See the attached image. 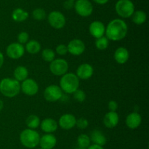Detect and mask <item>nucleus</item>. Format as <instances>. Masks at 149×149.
Instances as JSON below:
<instances>
[{"mask_svg": "<svg viewBox=\"0 0 149 149\" xmlns=\"http://www.w3.org/2000/svg\"><path fill=\"white\" fill-rule=\"evenodd\" d=\"M127 25L123 20L116 18L109 22L106 28V37L112 41H120L127 34Z\"/></svg>", "mask_w": 149, "mask_h": 149, "instance_id": "f257e3e1", "label": "nucleus"}, {"mask_svg": "<svg viewBox=\"0 0 149 149\" xmlns=\"http://www.w3.org/2000/svg\"><path fill=\"white\" fill-rule=\"evenodd\" d=\"M20 91V83L15 79L6 78L0 81V92L7 97L12 98L17 96Z\"/></svg>", "mask_w": 149, "mask_h": 149, "instance_id": "f03ea898", "label": "nucleus"}, {"mask_svg": "<svg viewBox=\"0 0 149 149\" xmlns=\"http://www.w3.org/2000/svg\"><path fill=\"white\" fill-rule=\"evenodd\" d=\"M79 86V79L74 73H65L60 80V88L66 93H73Z\"/></svg>", "mask_w": 149, "mask_h": 149, "instance_id": "7ed1b4c3", "label": "nucleus"}, {"mask_svg": "<svg viewBox=\"0 0 149 149\" xmlns=\"http://www.w3.org/2000/svg\"><path fill=\"white\" fill-rule=\"evenodd\" d=\"M40 135L34 129H26L20 134V140L23 146L28 148H36L39 144Z\"/></svg>", "mask_w": 149, "mask_h": 149, "instance_id": "20e7f679", "label": "nucleus"}, {"mask_svg": "<svg viewBox=\"0 0 149 149\" xmlns=\"http://www.w3.org/2000/svg\"><path fill=\"white\" fill-rule=\"evenodd\" d=\"M116 12L119 16L127 18L135 12V6L131 0H119L115 6Z\"/></svg>", "mask_w": 149, "mask_h": 149, "instance_id": "39448f33", "label": "nucleus"}, {"mask_svg": "<svg viewBox=\"0 0 149 149\" xmlns=\"http://www.w3.org/2000/svg\"><path fill=\"white\" fill-rule=\"evenodd\" d=\"M49 70L55 75L63 76L68 72V64L65 59L63 58L54 59L52 62H50Z\"/></svg>", "mask_w": 149, "mask_h": 149, "instance_id": "423d86ee", "label": "nucleus"}, {"mask_svg": "<svg viewBox=\"0 0 149 149\" xmlns=\"http://www.w3.org/2000/svg\"><path fill=\"white\" fill-rule=\"evenodd\" d=\"M74 8L77 14L81 17H88L93 11V4L89 0H77Z\"/></svg>", "mask_w": 149, "mask_h": 149, "instance_id": "0eeeda50", "label": "nucleus"}, {"mask_svg": "<svg viewBox=\"0 0 149 149\" xmlns=\"http://www.w3.org/2000/svg\"><path fill=\"white\" fill-rule=\"evenodd\" d=\"M63 91L60 86L56 85H50L45 89L44 92V97L48 102H56L61 99L63 96Z\"/></svg>", "mask_w": 149, "mask_h": 149, "instance_id": "6e6552de", "label": "nucleus"}, {"mask_svg": "<svg viewBox=\"0 0 149 149\" xmlns=\"http://www.w3.org/2000/svg\"><path fill=\"white\" fill-rule=\"evenodd\" d=\"M48 22L54 29H61L65 25V18L62 13L59 11H52L48 15Z\"/></svg>", "mask_w": 149, "mask_h": 149, "instance_id": "1a4fd4ad", "label": "nucleus"}, {"mask_svg": "<svg viewBox=\"0 0 149 149\" xmlns=\"http://www.w3.org/2000/svg\"><path fill=\"white\" fill-rule=\"evenodd\" d=\"M6 53L7 56L12 59H18L24 55L25 48L22 44L19 42H13L7 46Z\"/></svg>", "mask_w": 149, "mask_h": 149, "instance_id": "9d476101", "label": "nucleus"}, {"mask_svg": "<svg viewBox=\"0 0 149 149\" xmlns=\"http://www.w3.org/2000/svg\"><path fill=\"white\" fill-rule=\"evenodd\" d=\"M20 89L23 93L28 96H33L36 94L39 91V86L34 80L31 78H27L22 81L20 85Z\"/></svg>", "mask_w": 149, "mask_h": 149, "instance_id": "9b49d317", "label": "nucleus"}, {"mask_svg": "<svg viewBox=\"0 0 149 149\" xmlns=\"http://www.w3.org/2000/svg\"><path fill=\"white\" fill-rule=\"evenodd\" d=\"M67 48H68V52L72 55L79 56L85 51V45L81 39H74L70 41Z\"/></svg>", "mask_w": 149, "mask_h": 149, "instance_id": "f8f14e48", "label": "nucleus"}, {"mask_svg": "<svg viewBox=\"0 0 149 149\" xmlns=\"http://www.w3.org/2000/svg\"><path fill=\"white\" fill-rule=\"evenodd\" d=\"M89 32L93 37L97 39L103 36L106 32V27L101 21L95 20L90 23L89 26Z\"/></svg>", "mask_w": 149, "mask_h": 149, "instance_id": "ddd939ff", "label": "nucleus"}, {"mask_svg": "<svg viewBox=\"0 0 149 149\" xmlns=\"http://www.w3.org/2000/svg\"><path fill=\"white\" fill-rule=\"evenodd\" d=\"M76 121H77V119L74 115L66 113L63 115L60 118L58 123H59V126L63 129L69 130L74 128V126H76Z\"/></svg>", "mask_w": 149, "mask_h": 149, "instance_id": "4468645a", "label": "nucleus"}, {"mask_svg": "<svg viewBox=\"0 0 149 149\" xmlns=\"http://www.w3.org/2000/svg\"><path fill=\"white\" fill-rule=\"evenodd\" d=\"M93 67L90 64L84 63L79 66L77 70V76L79 79L87 80L90 78L93 74Z\"/></svg>", "mask_w": 149, "mask_h": 149, "instance_id": "2eb2a0df", "label": "nucleus"}, {"mask_svg": "<svg viewBox=\"0 0 149 149\" xmlns=\"http://www.w3.org/2000/svg\"><path fill=\"white\" fill-rule=\"evenodd\" d=\"M57 143V139L51 133H47L40 137L39 144L42 149H52L55 148Z\"/></svg>", "mask_w": 149, "mask_h": 149, "instance_id": "dca6fc26", "label": "nucleus"}, {"mask_svg": "<svg viewBox=\"0 0 149 149\" xmlns=\"http://www.w3.org/2000/svg\"><path fill=\"white\" fill-rule=\"evenodd\" d=\"M119 121V117L117 112L112 111L107 112L103 118V124L109 129H113L116 127Z\"/></svg>", "mask_w": 149, "mask_h": 149, "instance_id": "f3484780", "label": "nucleus"}, {"mask_svg": "<svg viewBox=\"0 0 149 149\" xmlns=\"http://www.w3.org/2000/svg\"><path fill=\"white\" fill-rule=\"evenodd\" d=\"M142 118L141 115L138 112H131L127 116L126 118V125L128 128L131 129H137L141 124Z\"/></svg>", "mask_w": 149, "mask_h": 149, "instance_id": "a211bd4d", "label": "nucleus"}, {"mask_svg": "<svg viewBox=\"0 0 149 149\" xmlns=\"http://www.w3.org/2000/svg\"><path fill=\"white\" fill-rule=\"evenodd\" d=\"M90 138L93 144L98 145L100 146H103L104 145H106V142H107V138L105 134L100 130L98 129L93 130L92 131Z\"/></svg>", "mask_w": 149, "mask_h": 149, "instance_id": "6ab92c4d", "label": "nucleus"}, {"mask_svg": "<svg viewBox=\"0 0 149 149\" xmlns=\"http://www.w3.org/2000/svg\"><path fill=\"white\" fill-rule=\"evenodd\" d=\"M41 129L46 133H52L58 129V123L52 118H45L41 123Z\"/></svg>", "mask_w": 149, "mask_h": 149, "instance_id": "aec40b11", "label": "nucleus"}, {"mask_svg": "<svg viewBox=\"0 0 149 149\" xmlns=\"http://www.w3.org/2000/svg\"><path fill=\"white\" fill-rule=\"evenodd\" d=\"M130 57L129 51L123 47L117 48L114 53V58L118 64H124L128 61Z\"/></svg>", "mask_w": 149, "mask_h": 149, "instance_id": "412c9836", "label": "nucleus"}, {"mask_svg": "<svg viewBox=\"0 0 149 149\" xmlns=\"http://www.w3.org/2000/svg\"><path fill=\"white\" fill-rule=\"evenodd\" d=\"M28 76H29V71L26 67L19 66L14 70L15 79L17 81H23L28 78Z\"/></svg>", "mask_w": 149, "mask_h": 149, "instance_id": "4be33fe9", "label": "nucleus"}, {"mask_svg": "<svg viewBox=\"0 0 149 149\" xmlns=\"http://www.w3.org/2000/svg\"><path fill=\"white\" fill-rule=\"evenodd\" d=\"M90 137L85 134H81L77 137V149H87V148L90 145Z\"/></svg>", "mask_w": 149, "mask_h": 149, "instance_id": "5701e85b", "label": "nucleus"}, {"mask_svg": "<svg viewBox=\"0 0 149 149\" xmlns=\"http://www.w3.org/2000/svg\"><path fill=\"white\" fill-rule=\"evenodd\" d=\"M13 19L16 22H23L29 17V13L21 8H17L13 10L12 14Z\"/></svg>", "mask_w": 149, "mask_h": 149, "instance_id": "b1692460", "label": "nucleus"}, {"mask_svg": "<svg viewBox=\"0 0 149 149\" xmlns=\"http://www.w3.org/2000/svg\"><path fill=\"white\" fill-rule=\"evenodd\" d=\"M26 50L28 53L31 54L38 53L41 50V45L38 41L32 39V40L28 41L26 45Z\"/></svg>", "mask_w": 149, "mask_h": 149, "instance_id": "393cba45", "label": "nucleus"}, {"mask_svg": "<svg viewBox=\"0 0 149 149\" xmlns=\"http://www.w3.org/2000/svg\"><path fill=\"white\" fill-rule=\"evenodd\" d=\"M132 21L137 25H141L146 22L147 19V15L145 12L142 10H138L134 12L132 15Z\"/></svg>", "mask_w": 149, "mask_h": 149, "instance_id": "a878e982", "label": "nucleus"}, {"mask_svg": "<svg viewBox=\"0 0 149 149\" xmlns=\"http://www.w3.org/2000/svg\"><path fill=\"white\" fill-rule=\"evenodd\" d=\"M26 124L29 129H35L38 128L39 126L40 125V119L39 117L36 115H31L26 118Z\"/></svg>", "mask_w": 149, "mask_h": 149, "instance_id": "bb28decb", "label": "nucleus"}, {"mask_svg": "<svg viewBox=\"0 0 149 149\" xmlns=\"http://www.w3.org/2000/svg\"><path fill=\"white\" fill-rule=\"evenodd\" d=\"M42 57L47 62H52L55 57V53L50 48H46L43 50L42 53Z\"/></svg>", "mask_w": 149, "mask_h": 149, "instance_id": "cd10ccee", "label": "nucleus"}, {"mask_svg": "<svg viewBox=\"0 0 149 149\" xmlns=\"http://www.w3.org/2000/svg\"><path fill=\"white\" fill-rule=\"evenodd\" d=\"M95 46L97 49L100 51L106 50L109 46V39L104 36L97 38L95 41Z\"/></svg>", "mask_w": 149, "mask_h": 149, "instance_id": "c85d7f7f", "label": "nucleus"}, {"mask_svg": "<svg viewBox=\"0 0 149 149\" xmlns=\"http://www.w3.org/2000/svg\"><path fill=\"white\" fill-rule=\"evenodd\" d=\"M32 16L36 20H42L46 18V12L42 8H36L32 12Z\"/></svg>", "mask_w": 149, "mask_h": 149, "instance_id": "c756f323", "label": "nucleus"}, {"mask_svg": "<svg viewBox=\"0 0 149 149\" xmlns=\"http://www.w3.org/2000/svg\"><path fill=\"white\" fill-rule=\"evenodd\" d=\"M73 94H74V99L79 102H84L86 99L85 93H84V91L81 90V89H77V90L73 93Z\"/></svg>", "mask_w": 149, "mask_h": 149, "instance_id": "7c9ffc66", "label": "nucleus"}, {"mask_svg": "<svg viewBox=\"0 0 149 149\" xmlns=\"http://www.w3.org/2000/svg\"><path fill=\"white\" fill-rule=\"evenodd\" d=\"M89 125V122L86 118H80L76 121V126L78 127L79 129H84L87 128Z\"/></svg>", "mask_w": 149, "mask_h": 149, "instance_id": "2f4dec72", "label": "nucleus"}, {"mask_svg": "<svg viewBox=\"0 0 149 149\" xmlns=\"http://www.w3.org/2000/svg\"><path fill=\"white\" fill-rule=\"evenodd\" d=\"M29 34H28L27 32H22L20 33H19V34L17 35V40L20 44H26L27 43L28 41H29Z\"/></svg>", "mask_w": 149, "mask_h": 149, "instance_id": "473e14b6", "label": "nucleus"}, {"mask_svg": "<svg viewBox=\"0 0 149 149\" xmlns=\"http://www.w3.org/2000/svg\"><path fill=\"white\" fill-rule=\"evenodd\" d=\"M56 53L58 55L61 56H64L68 53V48H67V45H64V44H61V45H58L56 47Z\"/></svg>", "mask_w": 149, "mask_h": 149, "instance_id": "72a5a7b5", "label": "nucleus"}, {"mask_svg": "<svg viewBox=\"0 0 149 149\" xmlns=\"http://www.w3.org/2000/svg\"><path fill=\"white\" fill-rule=\"evenodd\" d=\"M108 107H109V109L110 110V111H112V112H116V110L118 109V103L114 100H111L109 102V105H108Z\"/></svg>", "mask_w": 149, "mask_h": 149, "instance_id": "f704fd0d", "label": "nucleus"}, {"mask_svg": "<svg viewBox=\"0 0 149 149\" xmlns=\"http://www.w3.org/2000/svg\"><path fill=\"white\" fill-rule=\"evenodd\" d=\"M64 8L66 10H71L74 7V2L72 0H66L63 3Z\"/></svg>", "mask_w": 149, "mask_h": 149, "instance_id": "c9c22d12", "label": "nucleus"}, {"mask_svg": "<svg viewBox=\"0 0 149 149\" xmlns=\"http://www.w3.org/2000/svg\"><path fill=\"white\" fill-rule=\"evenodd\" d=\"M87 149H104L103 148V146H100L98 145H95V144H93V145H90Z\"/></svg>", "mask_w": 149, "mask_h": 149, "instance_id": "e433bc0d", "label": "nucleus"}, {"mask_svg": "<svg viewBox=\"0 0 149 149\" xmlns=\"http://www.w3.org/2000/svg\"><path fill=\"white\" fill-rule=\"evenodd\" d=\"M95 2H96L97 4H105L109 1V0H93Z\"/></svg>", "mask_w": 149, "mask_h": 149, "instance_id": "4c0bfd02", "label": "nucleus"}, {"mask_svg": "<svg viewBox=\"0 0 149 149\" xmlns=\"http://www.w3.org/2000/svg\"><path fill=\"white\" fill-rule=\"evenodd\" d=\"M3 64H4V56H3L2 53L0 52V69L2 67Z\"/></svg>", "mask_w": 149, "mask_h": 149, "instance_id": "58836bf2", "label": "nucleus"}, {"mask_svg": "<svg viewBox=\"0 0 149 149\" xmlns=\"http://www.w3.org/2000/svg\"><path fill=\"white\" fill-rule=\"evenodd\" d=\"M3 108H4V102H3L2 100H1V99H0V110H2Z\"/></svg>", "mask_w": 149, "mask_h": 149, "instance_id": "ea45409f", "label": "nucleus"}, {"mask_svg": "<svg viewBox=\"0 0 149 149\" xmlns=\"http://www.w3.org/2000/svg\"><path fill=\"white\" fill-rule=\"evenodd\" d=\"M37 149H42V148H37Z\"/></svg>", "mask_w": 149, "mask_h": 149, "instance_id": "a19ab883", "label": "nucleus"}, {"mask_svg": "<svg viewBox=\"0 0 149 149\" xmlns=\"http://www.w3.org/2000/svg\"><path fill=\"white\" fill-rule=\"evenodd\" d=\"M72 1H75V0H72Z\"/></svg>", "mask_w": 149, "mask_h": 149, "instance_id": "79ce46f5", "label": "nucleus"}]
</instances>
